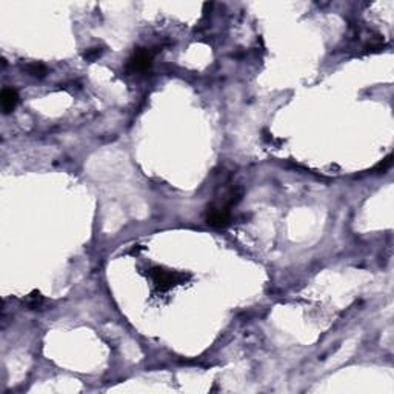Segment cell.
I'll return each mask as SVG.
<instances>
[{"mask_svg": "<svg viewBox=\"0 0 394 394\" xmlns=\"http://www.w3.org/2000/svg\"><path fill=\"white\" fill-rule=\"evenodd\" d=\"M102 54V49L100 48H89L84 52V59L87 60H96L99 56Z\"/></svg>", "mask_w": 394, "mask_h": 394, "instance_id": "cell-7", "label": "cell"}, {"mask_svg": "<svg viewBox=\"0 0 394 394\" xmlns=\"http://www.w3.org/2000/svg\"><path fill=\"white\" fill-rule=\"evenodd\" d=\"M148 274H149V277L153 279V282L156 283V288L160 290V291H168L173 287H175V285L185 283L189 277H191L189 274L177 273V271H168V269L160 268V266L149 268Z\"/></svg>", "mask_w": 394, "mask_h": 394, "instance_id": "cell-1", "label": "cell"}, {"mask_svg": "<svg viewBox=\"0 0 394 394\" xmlns=\"http://www.w3.org/2000/svg\"><path fill=\"white\" fill-rule=\"evenodd\" d=\"M25 70H26V73H28L30 76L37 77V79H44L46 76V73H48L46 68L42 63H31V65L26 66Z\"/></svg>", "mask_w": 394, "mask_h": 394, "instance_id": "cell-6", "label": "cell"}, {"mask_svg": "<svg viewBox=\"0 0 394 394\" xmlns=\"http://www.w3.org/2000/svg\"><path fill=\"white\" fill-rule=\"evenodd\" d=\"M44 302H45V299H44V296L40 294L39 291H33L28 296V299H26V305H28L30 309H39V308H42Z\"/></svg>", "mask_w": 394, "mask_h": 394, "instance_id": "cell-5", "label": "cell"}, {"mask_svg": "<svg viewBox=\"0 0 394 394\" xmlns=\"http://www.w3.org/2000/svg\"><path fill=\"white\" fill-rule=\"evenodd\" d=\"M0 99H2L3 113L9 114L19 103V94L14 88H3L2 94H0Z\"/></svg>", "mask_w": 394, "mask_h": 394, "instance_id": "cell-4", "label": "cell"}, {"mask_svg": "<svg viewBox=\"0 0 394 394\" xmlns=\"http://www.w3.org/2000/svg\"><path fill=\"white\" fill-rule=\"evenodd\" d=\"M229 211L226 208H208L207 211V216H205V220L210 226H214V228H223L229 223Z\"/></svg>", "mask_w": 394, "mask_h": 394, "instance_id": "cell-3", "label": "cell"}, {"mask_svg": "<svg viewBox=\"0 0 394 394\" xmlns=\"http://www.w3.org/2000/svg\"><path fill=\"white\" fill-rule=\"evenodd\" d=\"M391 159H393L391 156H388L387 159H384V160H382V162H380V164H379V165L376 167V171H382V173H384V171H387V170H388V168L391 167V162H393Z\"/></svg>", "mask_w": 394, "mask_h": 394, "instance_id": "cell-8", "label": "cell"}, {"mask_svg": "<svg viewBox=\"0 0 394 394\" xmlns=\"http://www.w3.org/2000/svg\"><path fill=\"white\" fill-rule=\"evenodd\" d=\"M153 57H154V52L151 49H146V48H137L134 51V54L131 56V59L128 60V65H127V70L130 73H140V71H145L148 70L149 66L153 63Z\"/></svg>", "mask_w": 394, "mask_h": 394, "instance_id": "cell-2", "label": "cell"}]
</instances>
